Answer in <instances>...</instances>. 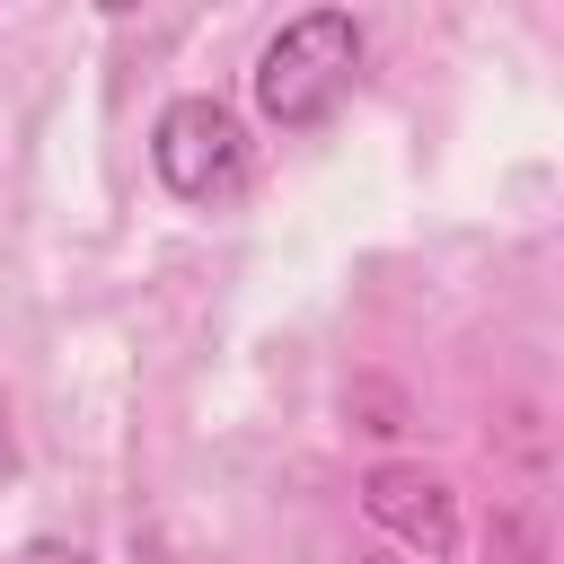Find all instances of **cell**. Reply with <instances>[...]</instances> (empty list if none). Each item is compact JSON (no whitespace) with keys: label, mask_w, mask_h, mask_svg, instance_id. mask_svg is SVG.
I'll return each mask as SVG.
<instances>
[{"label":"cell","mask_w":564,"mask_h":564,"mask_svg":"<svg viewBox=\"0 0 564 564\" xmlns=\"http://www.w3.org/2000/svg\"><path fill=\"white\" fill-rule=\"evenodd\" d=\"M150 167L176 203H229L247 185V132L220 97H167L150 123Z\"/></svg>","instance_id":"cell-2"},{"label":"cell","mask_w":564,"mask_h":564,"mask_svg":"<svg viewBox=\"0 0 564 564\" xmlns=\"http://www.w3.org/2000/svg\"><path fill=\"white\" fill-rule=\"evenodd\" d=\"M97 9H106V18H123V9H141V0H97Z\"/></svg>","instance_id":"cell-5"},{"label":"cell","mask_w":564,"mask_h":564,"mask_svg":"<svg viewBox=\"0 0 564 564\" xmlns=\"http://www.w3.org/2000/svg\"><path fill=\"white\" fill-rule=\"evenodd\" d=\"M0 467H9V423H0Z\"/></svg>","instance_id":"cell-6"},{"label":"cell","mask_w":564,"mask_h":564,"mask_svg":"<svg viewBox=\"0 0 564 564\" xmlns=\"http://www.w3.org/2000/svg\"><path fill=\"white\" fill-rule=\"evenodd\" d=\"M9 564H79V546H62V538H26Z\"/></svg>","instance_id":"cell-4"},{"label":"cell","mask_w":564,"mask_h":564,"mask_svg":"<svg viewBox=\"0 0 564 564\" xmlns=\"http://www.w3.org/2000/svg\"><path fill=\"white\" fill-rule=\"evenodd\" d=\"M361 511H370L388 538H405L414 555H432V564L458 546V502H449V485H441V476H423V467H370Z\"/></svg>","instance_id":"cell-3"},{"label":"cell","mask_w":564,"mask_h":564,"mask_svg":"<svg viewBox=\"0 0 564 564\" xmlns=\"http://www.w3.org/2000/svg\"><path fill=\"white\" fill-rule=\"evenodd\" d=\"M352 70H361V26H352V9H300V18H291L282 35H264V53H256V106H264V123L308 132V123H326V115L344 106Z\"/></svg>","instance_id":"cell-1"}]
</instances>
